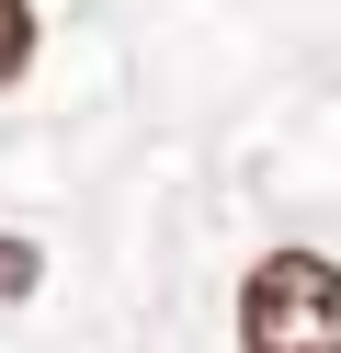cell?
I'll use <instances>...</instances> for the list:
<instances>
[{"label":"cell","instance_id":"cell-2","mask_svg":"<svg viewBox=\"0 0 341 353\" xmlns=\"http://www.w3.org/2000/svg\"><path fill=\"white\" fill-rule=\"evenodd\" d=\"M23 57H34V0H0V92L23 80Z\"/></svg>","mask_w":341,"mask_h":353},{"label":"cell","instance_id":"cell-3","mask_svg":"<svg viewBox=\"0 0 341 353\" xmlns=\"http://www.w3.org/2000/svg\"><path fill=\"white\" fill-rule=\"evenodd\" d=\"M34 285H45V251H34V239H12V228H0V296H34Z\"/></svg>","mask_w":341,"mask_h":353},{"label":"cell","instance_id":"cell-1","mask_svg":"<svg viewBox=\"0 0 341 353\" xmlns=\"http://www.w3.org/2000/svg\"><path fill=\"white\" fill-rule=\"evenodd\" d=\"M239 353H341V262L262 251L239 274Z\"/></svg>","mask_w":341,"mask_h":353}]
</instances>
